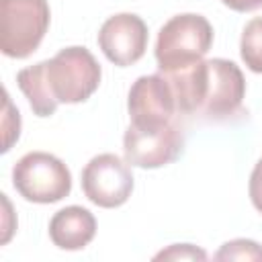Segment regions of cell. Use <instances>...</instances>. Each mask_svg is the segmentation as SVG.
I'll use <instances>...</instances> for the list:
<instances>
[{"instance_id":"1","label":"cell","mask_w":262,"mask_h":262,"mask_svg":"<svg viewBox=\"0 0 262 262\" xmlns=\"http://www.w3.org/2000/svg\"><path fill=\"white\" fill-rule=\"evenodd\" d=\"M43 76L57 104H78L96 92L102 72L86 47L72 45L43 59Z\"/></svg>"},{"instance_id":"2","label":"cell","mask_w":262,"mask_h":262,"mask_svg":"<svg viewBox=\"0 0 262 262\" xmlns=\"http://www.w3.org/2000/svg\"><path fill=\"white\" fill-rule=\"evenodd\" d=\"M213 43V27L203 14L172 16L158 33L156 61L160 72H174L201 61Z\"/></svg>"},{"instance_id":"3","label":"cell","mask_w":262,"mask_h":262,"mask_svg":"<svg viewBox=\"0 0 262 262\" xmlns=\"http://www.w3.org/2000/svg\"><path fill=\"white\" fill-rule=\"evenodd\" d=\"M47 0H0V49L6 57L25 59L41 45L49 29Z\"/></svg>"},{"instance_id":"4","label":"cell","mask_w":262,"mask_h":262,"mask_svg":"<svg viewBox=\"0 0 262 262\" xmlns=\"http://www.w3.org/2000/svg\"><path fill=\"white\" fill-rule=\"evenodd\" d=\"M12 184L25 201L49 205L70 194L72 174L68 166L53 154L29 151L14 164Z\"/></svg>"},{"instance_id":"5","label":"cell","mask_w":262,"mask_h":262,"mask_svg":"<svg viewBox=\"0 0 262 262\" xmlns=\"http://www.w3.org/2000/svg\"><path fill=\"white\" fill-rule=\"evenodd\" d=\"M182 133L170 121L162 125H129L123 137V154L131 166L162 168L182 151Z\"/></svg>"},{"instance_id":"6","label":"cell","mask_w":262,"mask_h":262,"mask_svg":"<svg viewBox=\"0 0 262 262\" xmlns=\"http://www.w3.org/2000/svg\"><path fill=\"white\" fill-rule=\"evenodd\" d=\"M82 190L90 203L102 209L121 207L133 192L129 162L115 154L94 156L82 170Z\"/></svg>"},{"instance_id":"7","label":"cell","mask_w":262,"mask_h":262,"mask_svg":"<svg viewBox=\"0 0 262 262\" xmlns=\"http://www.w3.org/2000/svg\"><path fill=\"white\" fill-rule=\"evenodd\" d=\"M246 96V80L242 70L223 57L207 59V90L199 115L211 121L233 117Z\"/></svg>"},{"instance_id":"8","label":"cell","mask_w":262,"mask_h":262,"mask_svg":"<svg viewBox=\"0 0 262 262\" xmlns=\"http://www.w3.org/2000/svg\"><path fill=\"white\" fill-rule=\"evenodd\" d=\"M98 47L115 66H131L139 61L147 49V27L133 12L108 16L98 31Z\"/></svg>"},{"instance_id":"9","label":"cell","mask_w":262,"mask_h":262,"mask_svg":"<svg viewBox=\"0 0 262 262\" xmlns=\"http://www.w3.org/2000/svg\"><path fill=\"white\" fill-rule=\"evenodd\" d=\"M127 108L133 125L170 123L176 108V98L164 74L139 76L127 96Z\"/></svg>"},{"instance_id":"10","label":"cell","mask_w":262,"mask_h":262,"mask_svg":"<svg viewBox=\"0 0 262 262\" xmlns=\"http://www.w3.org/2000/svg\"><path fill=\"white\" fill-rule=\"evenodd\" d=\"M94 233L96 219L80 205L59 209L49 221V237L61 250H82L94 239Z\"/></svg>"},{"instance_id":"11","label":"cell","mask_w":262,"mask_h":262,"mask_svg":"<svg viewBox=\"0 0 262 262\" xmlns=\"http://www.w3.org/2000/svg\"><path fill=\"white\" fill-rule=\"evenodd\" d=\"M16 84L29 100V106L37 117H51L57 108V100L49 94L43 76V61L29 66L16 74Z\"/></svg>"},{"instance_id":"12","label":"cell","mask_w":262,"mask_h":262,"mask_svg":"<svg viewBox=\"0 0 262 262\" xmlns=\"http://www.w3.org/2000/svg\"><path fill=\"white\" fill-rule=\"evenodd\" d=\"M239 53L252 72L262 74V16L246 23L239 41Z\"/></svg>"},{"instance_id":"13","label":"cell","mask_w":262,"mask_h":262,"mask_svg":"<svg viewBox=\"0 0 262 262\" xmlns=\"http://www.w3.org/2000/svg\"><path fill=\"white\" fill-rule=\"evenodd\" d=\"M215 260H262V246L254 239H231L221 246Z\"/></svg>"},{"instance_id":"14","label":"cell","mask_w":262,"mask_h":262,"mask_svg":"<svg viewBox=\"0 0 262 262\" xmlns=\"http://www.w3.org/2000/svg\"><path fill=\"white\" fill-rule=\"evenodd\" d=\"M20 135V117L18 111L12 106L8 92H4V145L2 151H8L10 145L18 139Z\"/></svg>"},{"instance_id":"15","label":"cell","mask_w":262,"mask_h":262,"mask_svg":"<svg viewBox=\"0 0 262 262\" xmlns=\"http://www.w3.org/2000/svg\"><path fill=\"white\" fill-rule=\"evenodd\" d=\"M154 260H207V252L192 244H172L166 250L158 252Z\"/></svg>"},{"instance_id":"16","label":"cell","mask_w":262,"mask_h":262,"mask_svg":"<svg viewBox=\"0 0 262 262\" xmlns=\"http://www.w3.org/2000/svg\"><path fill=\"white\" fill-rule=\"evenodd\" d=\"M248 190H250V201H252V205L256 207L258 213H262V158L258 160V164H256L254 170H252Z\"/></svg>"},{"instance_id":"17","label":"cell","mask_w":262,"mask_h":262,"mask_svg":"<svg viewBox=\"0 0 262 262\" xmlns=\"http://www.w3.org/2000/svg\"><path fill=\"white\" fill-rule=\"evenodd\" d=\"M227 8L237 10V12H250L256 8H262V0H221Z\"/></svg>"}]
</instances>
